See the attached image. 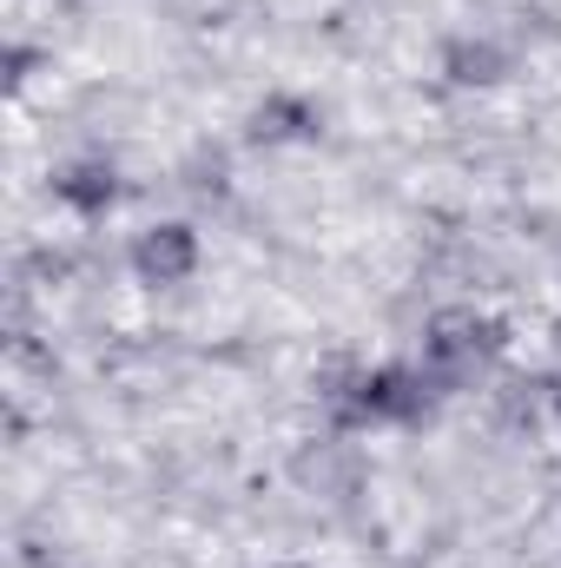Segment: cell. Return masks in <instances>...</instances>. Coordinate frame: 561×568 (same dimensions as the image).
I'll return each instance as SVG.
<instances>
[{"label": "cell", "instance_id": "obj_8", "mask_svg": "<svg viewBox=\"0 0 561 568\" xmlns=\"http://www.w3.org/2000/svg\"><path fill=\"white\" fill-rule=\"evenodd\" d=\"M555 410H561V390H555Z\"/></svg>", "mask_w": 561, "mask_h": 568}, {"label": "cell", "instance_id": "obj_6", "mask_svg": "<svg viewBox=\"0 0 561 568\" xmlns=\"http://www.w3.org/2000/svg\"><path fill=\"white\" fill-rule=\"evenodd\" d=\"M252 140H265V145H284V140H317V106H310V100H290V93L265 100V106L252 113Z\"/></svg>", "mask_w": 561, "mask_h": 568}, {"label": "cell", "instance_id": "obj_2", "mask_svg": "<svg viewBox=\"0 0 561 568\" xmlns=\"http://www.w3.org/2000/svg\"><path fill=\"white\" fill-rule=\"evenodd\" d=\"M502 344H509L502 317H489V311H436L429 331H422V371L429 377H469L489 357H502Z\"/></svg>", "mask_w": 561, "mask_h": 568}, {"label": "cell", "instance_id": "obj_1", "mask_svg": "<svg viewBox=\"0 0 561 568\" xmlns=\"http://www.w3.org/2000/svg\"><path fill=\"white\" fill-rule=\"evenodd\" d=\"M429 390H436V377L417 371V364H377L350 390H337V424L344 429H410L436 404Z\"/></svg>", "mask_w": 561, "mask_h": 568}, {"label": "cell", "instance_id": "obj_7", "mask_svg": "<svg viewBox=\"0 0 561 568\" xmlns=\"http://www.w3.org/2000/svg\"><path fill=\"white\" fill-rule=\"evenodd\" d=\"M33 67H40L33 47H7V93H20V87L33 80Z\"/></svg>", "mask_w": 561, "mask_h": 568}, {"label": "cell", "instance_id": "obj_3", "mask_svg": "<svg viewBox=\"0 0 561 568\" xmlns=\"http://www.w3.org/2000/svg\"><path fill=\"white\" fill-rule=\"evenodd\" d=\"M133 272H140V284H185L192 272H198V232L192 225H178V219H165V225H145L140 239H133Z\"/></svg>", "mask_w": 561, "mask_h": 568}, {"label": "cell", "instance_id": "obj_5", "mask_svg": "<svg viewBox=\"0 0 561 568\" xmlns=\"http://www.w3.org/2000/svg\"><path fill=\"white\" fill-rule=\"evenodd\" d=\"M509 67H516V60H509L496 40H469V33H462V40L442 47V73H449L456 87H502Z\"/></svg>", "mask_w": 561, "mask_h": 568}, {"label": "cell", "instance_id": "obj_4", "mask_svg": "<svg viewBox=\"0 0 561 568\" xmlns=\"http://www.w3.org/2000/svg\"><path fill=\"white\" fill-rule=\"evenodd\" d=\"M53 199L67 212H80V219H106L113 199H120V172L106 159H73V165L53 172Z\"/></svg>", "mask_w": 561, "mask_h": 568}]
</instances>
